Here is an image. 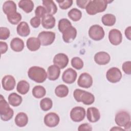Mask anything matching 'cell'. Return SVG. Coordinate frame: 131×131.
I'll use <instances>...</instances> for the list:
<instances>
[{"mask_svg":"<svg viewBox=\"0 0 131 131\" xmlns=\"http://www.w3.org/2000/svg\"><path fill=\"white\" fill-rule=\"evenodd\" d=\"M111 2L106 0H91L85 8L86 11L91 15L102 12L106 10L107 4Z\"/></svg>","mask_w":131,"mask_h":131,"instance_id":"obj_1","label":"cell"},{"mask_svg":"<svg viewBox=\"0 0 131 131\" xmlns=\"http://www.w3.org/2000/svg\"><path fill=\"white\" fill-rule=\"evenodd\" d=\"M28 76L30 79L37 83H42L47 78V73L43 68L33 66L28 70Z\"/></svg>","mask_w":131,"mask_h":131,"instance_id":"obj_2","label":"cell"},{"mask_svg":"<svg viewBox=\"0 0 131 131\" xmlns=\"http://www.w3.org/2000/svg\"><path fill=\"white\" fill-rule=\"evenodd\" d=\"M73 96L76 101L81 102L85 105L92 104L95 101V97L93 94L79 89L74 90Z\"/></svg>","mask_w":131,"mask_h":131,"instance_id":"obj_3","label":"cell"},{"mask_svg":"<svg viewBox=\"0 0 131 131\" xmlns=\"http://www.w3.org/2000/svg\"><path fill=\"white\" fill-rule=\"evenodd\" d=\"M14 114L13 110L10 107L9 103L2 95L0 98V116L2 120L7 121L11 119Z\"/></svg>","mask_w":131,"mask_h":131,"instance_id":"obj_4","label":"cell"},{"mask_svg":"<svg viewBox=\"0 0 131 131\" xmlns=\"http://www.w3.org/2000/svg\"><path fill=\"white\" fill-rule=\"evenodd\" d=\"M115 121L119 126L125 127L127 125L131 124L130 114L126 111H120L116 114Z\"/></svg>","mask_w":131,"mask_h":131,"instance_id":"obj_5","label":"cell"},{"mask_svg":"<svg viewBox=\"0 0 131 131\" xmlns=\"http://www.w3.org/2000/svg\"><path fill=\"white\" fill-rule=\"evenodd\" d=\"M88 33L89 37L95 41L102 39L105 35V32L103 28L98 25H94L90 27Z\"/></svg>","mask_w":131,"mask_h":131,"instance_id":"obj_6","label":"cell"},{"mask_svg":"<svg viewBox=\"0 0 131 131\" xmlns=\"http://www.w3.org/2000/svg\"><path fill=\"white\" fill-rule=\"evenodd\" d=\"M43 46L51 45L55 39V33L52 31H42L38 35L37 37Z\"/></svg>","mask_w":131,"mask_h":131,"instance_id":"obj_7","label":"cell"},{"mask_svg":"<svg viewBox=\"0 0 131 131\" xmlns=\"http://www.w3.org/2000/svg\"><path fill=\"white\" fill-rule=\"evenodd\" d=\"M86 115L85 109L81 106L73 107L70 112V118L71 120L76 122L82 121Z\"/></svg>","mask_w":131,"mask_h":131,"instance_id":"obj_8","label":"cell"},{"mask_svg":"<svg viewBox=\"0 0 131 131\" xmlns=\"http://www.w3.org/2000/svg\"><path fill=\"white\" fill-rule=\"evenodd\" d=\"M121 71L116 67H112L108 70L106 73V78L107 80L113 83L119 82L122 78Z\"/></svg>","mask_w":131,"mask_h":131,"instance_id":"obj_9","label":"cell"},{"mask_svg":"<svg viewBox=\"0 0 131 131\" xmlns=\"http://www.w3.org/2000/svg\"><path fill=\"white\" fill-rule=\"evenodd\" d=\"M60 118L59 116L55 113L51 112L48 113L44 117V123L49 127L56 126L59 123Z\"/></svg>","mask_w":131,"mask_h":131,"instance_id":"obj_10","label":"cell"},{"mask_svg":"<svg viewBox=\"0 0 131 131\" xmlns=\"http://www.w3.org/2000/svg\"><path fill=\"white\" fill-rule=\"evenodd\" d=\"M77 84L80 87L85 89L89 88L93 84V78L89 73H83L80 75Z\"/></svg>","mask_w":131,"mask_h":131,"instance_id":"obj_11","label":"cell"},{"mask_svg":"<svg viewBox=\"0 0 131 131\" xmlns=\"http://www.w3.org/2000/svg\"><path fill=\"white\" fill-rule=\"evenodd\" d=\"M108 39L113 45H119L122 41V35L121 31L116 29L111 30L108 33Z\"/></svg>","mask_w":131,"mask_h":131,"instance_id":"obj_12","label":"cell"},{"mask_svg":"<svg viewBox=\"0 0 131 131\" xmlns=\"http://www.w3.org/2000/svg\"><path fill=\"white\" fill-rule=\"evenodd\" d=\"M77 76V74L75 70L72 68H68L63 72L62 79L66 83L72 84L75 81Z\"/></svg>","mask_w":131,"mask_h":131,"instance_id":"obj_13","label":"cell"},{"mask_svg":"<svg viewBox=\"0 0 131 131\" xmlns=\"http://www.w3.org/2000/svg\"><path fill=\"white\" fill-rule=\"evenodd\" d=\"M77 36V30L72 26L69 27L62 32V39L66 43L73 41Z\"/></svg>","mask_w":131,"mask_h":131,"instance_id":"obj_14","label":"cell"},{"mask_svg":"<svg viewBox=\"0 0 131 131\" xmlns=\"http://www.w3.org/2000/svg\"><path fill=\"white\" fill-rule=\"evenodd\" d=\"M53 62L55 65L58 67L60 69H64L69 63V58L64 53H58L55 55Z\"/></svg>","mask_w":131,"mask_h":131,"instance_id":"obj_15","label":"cell"},{"mask_svg":"<svg viewBox=\"0 0 131 131\" xmlns=\"http://www.w3.org/2000/svg\"><path fill=\"white\" fill-rule=\"evenodd\" d=\"M2 84L4 90L7 91H12L14 89L16 85L15 79L12 75H6L2 80Z\"/></svg>","mask_w":131,"mask_h":131,"instance_id":"obj_16","label":"cell"},{"mask_svg":"<svg viewBox=\"0 0 131 131\" xmlns=\"http://www.w3.org/2000/svg\"><path fill=\"white\" fill-rule=\"evenodd\" d=\"M111 57L108 53L104 51H100L96 53L94 56V60L99 65H105L109 63Z\"/></svg>","mask_w":131,"mask_h":131,"instance_id":"obj_17","label":"cell"},{"mask_svg":"<svg viewBox=\"0 0 131 131\" xmlns=\"http://www.w3.org/2000/svg\"><path fill=\"white\" fill-rule=\"evenodd\" d=\"M86 117L89 121L94 123L97 122L100 118V114L98 108L95 107H90L87 109Z\"/></svg>","mask_w":131,"mask_h":131,"instance_id":"obj_18","label":"cell"},{"mask_svg":"<svg viewBox=\"0 0 131 131\" xmlns=\"http://www.w3.org/2000/svg\"><path fill=\"white\" fill-rule=\"evenodd\" d=\"M60 74V68L57 66L51 65L47 70V77L50 80L54 81L57 80Z\"/></svg>","mask_w":131,"mask_h":131,"instance_id":"obj_19","label":"cell"},{"mask_svg":"<svg viewBox=\"0 0 131 131\" xmlns=\"http://www.w3.org/2000/svg\"><path fill=\"white\" fill-rule=\"evenodd\" d=\"M56 20L55 17L51 14H46L42 18V26L46 29H51L55 26Z\"/></svg>","mask_w":131,"mask_h":131,"instance_id":"obj_20","label":"cell"},{"mask_svg":"<svg viewBox=\"0 0 131 131\" xmlns=\"http://www.w3.org/2000/svg\"><path fill=\"white\" fill-rule=\"evenodd\" d=\"M17 34L21 37H26L30 33V29L26 21L20 22L17 26L16 28Z\"/></svg>","mask_w":131,"mask_h":131,"instance_id":"obj_21","label":"cell"},{"mask_svg":"<svg viewBox=\"0 0 131 131\" xmlns=\"http://www.w3.org/2000/svg\"><path fill=\"white\" fill-rule=\"evenodd\" d=\"M17 10L16 5L12 1H6L3 5V11L7 15L16 12Z\"/></svg>","mask_w":131,"mask_h":131,"instance_id":"obj_22","label":"cell"},{"mask_svg":"<svg viewBox=\"0 0 131 131\" xmlns=\"http://www.w3.org/2000/svg\"><path fill=\"white\" fill-rule=\"evenodd\" d=\"M27 48L31 51H36L38 50L41 46L40 42L38 38L30 37L26 42Z\"/></svg>","mask_w":131,"mask_h":131,"instance_id":"obj_23","label":"cell"},{"mask_svg":"<svg viewBox=\"0 0 131 131\" xmlns=\"http://www.w3.org/2000/svg\"><path fill=\"white\" fill-rule=\"evenodd\" d=\"M42 5L46 10L48 14L54 15L57 11V7L55 3L52 0L42 1Z\"/></svg>","mask_w":131,"mask_h":131,"instance_id":"obj_24","label":"cell"},{"mask_svg":"<svg viewBox=\"0 0 131 131\" xmlns=\"http://www.w3.org/2000/svg\"><path fill=\"white\" fill-rule=\"evenodd\" d=\"M14 121L15 124L18 127H24L28 122V116L24 112L18 113L15 117Z\"/></svg>","mask_w":131,"mask_h":131,"instance_id":"obj_25","label":"cell"},{"mask_svg":"<svg viewBox=\"0 0 131 131\" xmlns=\"http://www.w3.org/2000/svg\"><path fill=\"white\" fill-rule=\"evenodd\" d=\"M10 47L15 52H21L24 48V41L18 37L14 38L10 42Z\"/></svg>","mask_w":131,"mask_h":131,"instance_id":"obj_26","label":"cell"},{"mask_svg":"<svg viewBox=\"0 0 131 131\" xmlns=\"http://www.w3.org/2000/svg\"><path fill=\"white\" fill-rule=\"evenodd\" d=\"M18 7L27 13H30L33 10L34 5L31 0H21L18 4Z\"/></svg>","mask_w":131,"mask_h":131,"instance_id":"obj_27","label":"cell"},{"mask_svg":"<svg viewBox=\"0 0 131 131\" xmlns=\"http://www.w3.org/2000/svg\"><path fill=\"white\" fill-rule=\"evenodd\" d=\"M8 103L12 106H18L22 102V97L15 93H11L8 98Z\"/></svg>","mask_w":131,"mask_h":131,"instance_id":"obj_28","label":"cell"},{"mask_svg":"<svg viewBox=\"0 0 131 131\" xmlns=\"http://www.w3.org/2000/svg\"><path fill=\"white\" fill-rule=\"evenodd\" d=\"M30 84L26 80L19 81L16 86L17 91L21 95L26 94L29 91Z\"/></svg>","mask_w":131,"mask_h":131,"instance_id":"obj_29","label":"cell"},{"mask_svg":"<svg viewBox=\"0 0 131 131\" xmlns=\"http://www.w3.org/2000/svg\"><path fill=\"white\" fill-rule=\"evenodd\" d=\"M116 21V17L114 15L110 13L104 14L101 18V21L104 26H113Z\"/></svg>","mask_w":131,"mask_h":131,"instance_id":"obj_30","label":"cell"},{"mask_svg":"<svg viewBox=\"0 0 131 131\" xmlns=\"http://www.w3.org/2000/svg\"><path fill=\"white\" fill-rule=\"evenodd\" d=\"M55 95L60 98H63L69 94V88L64 84H59L55 89Z\"/></svg>","mask_w":131,"mask_h":131,"instance_id":"obj_31","label":"cell"},{"mask_svg":"<svg viewBox=\"0 0 131 131\" xmlns=\"http://www.w3.org/2000/svg\"><path fill=\"white\" fill-rule=\"evenodd\" d=\"M33 96L37 99L43 97L46 94V90L45 88L41 85L35 86L32 91Z\"/></svg>","mask_w":131,"mask_h":131,"instance_id":"obj_32","label":"cell"},{"mask_svg":"<svg viewBox=\"0 0 131 131\" xmlns=\"http://www.w3.org/2000/svg\"><path fill=\"white\" fill-rule=\"evenodd\" d=\"M68 15L73 21H77L81 19L82 17V12L77 8H73L69 11Z\"/></svg>","mask_w":131,"mask_h":131,"instance_id":"obj_33","label":"cell"},{"mask_svg":"<svg viewBox=\"0 0 131 131\" xmlns=\"http://www.w3.org/2000/svg\"><path fill=\"white\" fill-rule=\"evenodd\" d=\"M52 106L53 101L48 97L43 98L40 101V107L43 111H48L50 110L52 107Z\"/></svg>","mask_w":131,"mask_h":131,"instance_id":"obj_34","label":"cell"},{"mask_svg":"<svg viewBox=\"0 0 131 131\" xmlns=\"http://www.w3.org/2000/svg\"><path fill=\"white\" fill-rule=\"evenodd\" d=\"M7 17L9 22L12 25H17L22 18L21 14L17 12L7 15Z\"/></svg>","mask_w":131,"mask_h":131,"instance_id":"obj_35","label":"cell"},{"mask_svg":"<svg viewBox=\"0 0 131 131\" xmlns=\"http://www.w3.org/2000/svg\"><path fill=\"white\" fill-rule=\"evenodd\" d=\"M72 26L71 21L67 18H62L59 20L58 28L59 31L62 33V32L69 27Z\"/></svg>","mask_w":131,"mask_h":131,"instance_id":"obj_36","label":"cell"},{"mask_svg":"<svg viewBox=\"0 0 131 131\" xmlns=\"http://www.w3.org/2000/svg\"><path fill=\"white\" fill-rule=\"evenodd\" d=\"M71 65L75 69L79 70L83 67V62L79 57H73L71 59Z\"/></svg>","mask_w":131,"mask_h":131,"instance_id":"obj_37","label":"cell"},{"mask_svg":"<svg viewBox=\"0 0 131 131\" xmlns=\"http://www.w3.org/2000/svg\"><path fill=\"white\" fill-rule=\"evenodd\" d=\"M58 3L59 7L63 10H66L71 7L73 4L72 0H64V1H56Z\"/></svg>","mask_w":131,"mask_h":131,"instance_id":"obj_38","label":"cell"},{"mask_svg":"<svg viewBox=\"0 0 131 131\" xmlns=\"http://www.w3.org/2000/svg\"><path fill=\"white\" fill-rule=\"evenodd\" d=\"M46 14H47V13L44 7L41 6H38L36 7L35 10V16L40 18H42Z\"/></svg>","mask_w":131,"mask_h":131,"instance_id":"obj_39","label":"cell"},{"mask_svg":"<svg viewBox=\"0 0 131 131\" xmlns=\"http://www.w3.org/2000/svg\"><path fill=\"white\" fill-rule=\"evenodd\" d=\"M10 35V32L8 28L1 27L0 28V39L1 40H6L8 39Z\"/></svg>","mask_w":131,"mask_h":131,"instance_id":"obj_40","label":"cell"},{"mask_svg":"<svg viewBox=\"0 0 131 131\" xmlns=\"http://www.w3.org/2000/svg\"><path fill=\"white\" fill-rule=\"evenodd\" d=\"M122 69L125 74H126L127 75H130V74H131V62H130V61H127L124 62L122 66Z\"/></svg>","mask_w":131,"mask_h":131,"instance_id":"obj_41","label":"cell"},{"mask_svg":"<svg viewBox=\"0 0 131 131\" xmlns=\"http://www.w3.org/2000/svg\"><path fill=\"white\" fill-rule=\"evenodd\" d=\"M30 23L32 27H33L34 28H38L40 26L41 20L39 18H38L36 16H34L31 19Z\"/></svg>","mask_w":131,"mask_h":131,"instance_id":"obj_42","label":"cell"},{"mask_svg":"<svg viewBox=\"0 0 131 131\" xmlns=\"http://www.w3.org/2000/svg\"><path fill=\"white\" fill-rule=\"evenodd\" d=\"M91 0H77L76 4L78 7L81 9H85Z\"/></svg>","mask_w":131,"mask_h":131,"instance_id":"obj_43","label":"cell"},{"mask_svg":"<svg viewBox=\"0 0 131 131\" xmlns=\"http://www.w3.org/2000/svg\"><path fill=\"white\" fill-rule=\"evenodd\" d=\"M78 130L79 131H83V130H92V127L90 124L89 123H83L80 124L78 128Z\"/></svg>","mask_w":131,"mask_h":131,"instance_id":"obj_44","label":"cell"},{"mask_svg":"<svg viewBox=\"0 0 131 131\" xmlns=\"http://www.w3.org/2000/svg\"><path fill=\"white\" fill-rule=\"evenodd\" d=\"M0 47H1V54H5L8 50V45L6 42L0 41Z\"/></svg>","mask_w":131,"mask_h":131,"instance_id":"obj_45","label":"cell"},{"mask_svg":"<svg viewBox=\"0 0 131 131\" xmlns=\"http://www.w3.org/2000/svg\"><path fill=\"white\" fill-rule=\"evenodd\" d=\"M125 35L126 37L129 40L131 39V27L129 26L127 27L125 30Z\"/></svg>","mask_w":131,"mask_h":131,"instance_id":"obj_46","label":"cell"},{"mask_svg":"<svg viewBox=\"0 0 131 131\" xmlns=\"http://www.w3.org/2000/svg\"><path fill=\"white\" fill-rule=\"evenodd\" d=\"M110 130H124V129H123L122 128H121V127H118V126H114L113 128H112Z\"/></svg>","mask_w":131,"mask_h":131,"instance_id":"obj_47","label":"cell"}]
</instances>
